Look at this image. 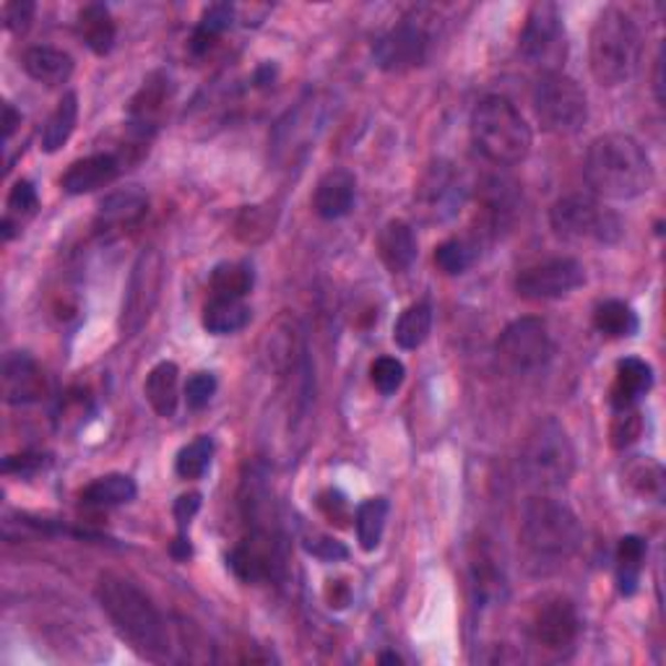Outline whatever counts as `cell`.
<instances>
[{"instance_id": "1", "label": "cell", "mask_w": 666, "mask_h": 666, "mask_svg": "<svg viewBox=\"0 0 666 666\" xmlns=\"http://www.w3.org/2000/svg\"><path fill=\"white\" fill-rule=\"evenodd\" d=\"M583 175L591 191L602 198L633 201L654 185V164L633 136L604 133L591 141Z\"/></svg>"}, {"instance_id": "2", "label": "cell", "mask_w": 666, "mask_h": 666, "mask_svg": "<svg viewBox=\"0 0 666 666\" xmlns=\"http://www.w3.org/2000/svg\"><path fill=\"white\" fill-rule=\"evenodd\" d=\"M97 599L120 638L136 654L149 662H162L170 654V635L166 625L151 599L139 586L118 576H103L97 583Z\"/></svg>"}, {"instance_id": "3", "label": "cell", "mask_w": 666, "mask_h": 666, "mask_svg": "<svg viewBox=\"0 0 666 666\" xmlns=\"http://www.w3.org/2000/svg\"><path fill=\"white\" fill-rule=\"evenodd\" d=\"M591 74L602 86L630 82L641 63V32L622 9H604L593 21L589 37Z\"/></svg>"}, {"instance_id": "4", "label": "cell", "mask_w": 666, "mask_h": 666, "mask_svg": "<svg viewBox=\"0 0 666 666\" xmlns=\"http://www.w3.org/2000/svg\"><path fill=\"white\" fill-rule=\"evenodd\" d=\"M472 139L492 164H520L531 151L534 136L524 115L505 97H484L472 112Z\"/></svg>"}, {"instance_id": "5", "label": "cell", "mask_w": 666, "mask_h": 666, "mask_svg": "<svg viewBox=\"0 0 666 666\" xmlns=\"http://www.w3.org/2000/svg\"><path fill=\"white\" fill-rule=\"evenodd\" d=\"M520 541L545 560H568L583 541L581 520L560 500L537 495L520 511Z\"/></svg>"}, {"instance_id": "6", "label": "cell", "mask_w": 666, "mask_h": 666, "mask_svg": "<svg viewBox=\"0 0 666 666\" xmlns=\"http://www.w3.org/2000/svg\"><path fill=\"white\" fill-rule=\"evenodd\" d=\"M520 474L534 490L557 492L565 490L576 474V448L568 430L555 417L541 419L526 436L520 451Z\"/></svg>"}, {"instance_id": "7", "label": "cell", "mask_w": 666, "mask_h": 666, "mask_svg": "<svg viewBox=\"0 0 666 666\" xmlns=\"http://www.w3.org/2000/svg\"><path fill=\"white\" fill-rule=\"evenodd\" d=\"M549 224H552L555 235L568 243L614 245L620 243L622 232H625L617 214L599 204L593 195L583 193L557 198L549 208Z\"/></svg>"}, {"instance_id": "8", "label": "cell", "mask_w": 666, "mask_h": 666, "mask_svg": "<svg viewBox=\"0 0 666 666\" xmlns=\"http://www.w3.org/2000/svg\"><path fill=\"white\" fill-rule=\"evenodd\" d=\"M534 112L549 133L576 136L589 120V103L576 78L557 71V74H541L534 86Z\"/></svg>"}, {"instance_id": "9", "label": "cell", "mask_w": 666, "mask_h": 666, "mask_svg": "<svg viewBox=\"0 0 666 666\" xmlns=\"http://www.w3.org/2000/svg\"><path fill=\"white\" fill-rule=\"evenodd\" d=\"M520 57L541 74H557L568 57V37H565V24L560 9L549 0L534 3L528 11L524 32L518 40Z\"/></svg>"}, {"instance_id": "10", "label": "cell", "mask_w": 666, "mask_h": 666, "mask_svg": "<svg viewBox=\"0 0 666 666\" xmlns=\"http://www.w3.org/2000/svg\"><path fill=\"white\" fill-rule=\"evenodd\" d=\"M162 277H164V264L162 256L154 248L143 250L139 260L133 264L130 271L126 300H122V313H120V331L126 336L139 333L147 321L154 313L159 289H162Z\"/></svg>"}, {"instance_id": "11", "label": "cell", "mask_w": 666, "mask_h": 666, "mask_svg": "<svg viewBox=\"0 0 666 666\" xmlns=\"http://www.w3.org/2000/svg\"><path fill=\"white\" fill-rule=\"evenodd\" d=\"M497 352L505 365L516 373L541 370L552 357L547 323L541 318H518L497 339Z\"/></svg>"}, {"instance_id": "12", "label": "cell", "mask_w": 666, "mask_h": 666, "mask_svg": "<svg viewBox=\"0 0 666 666\" xmlns=\"http://www.w3.org/2000/svg\"><path fill=\"white\" fill-rule=\"evenodd\" d=\"M581 620H578L576 604L562 593H547L531 610L528 633L547 651H565L578 638Z\"/></svg>"}, {"instance_id": "13", "label": "cell", "mask_w": 666, "mask_h": 666, "mask_svg": "<svg viewBox=\"0 0 666 666\" xmlns=\"http://www.w3.org/2000/svg\"><path fill=\"white\" fill-rule=\"evenodd\" d=\"M586 281L583 266L576 258H549L518 273L516 292L524 300H557Z\"/></svg>"}, {"instance_id": "14", "label": "cell", "mask_w": 666, "mask_h": 666, "mask_svg": "<svg viewBox=\"0 0 666 666\" xmlns=\"http://www.w3.org/2000/svg\"><path fill=\"white\" fill-rule=\"evenodd\" d=\"M427 47H430V34H427L422 19H404L375 42L373 55L378 68L388 74H404V71L425 63Z\"/></svg>"}, {"instance_id": "15", "label": "cell", "mask_w": 666, "mask_h": 666, "mask_svg": "<svg viewBox=\"0 0 666 666\" xmlns=\"http://www.w3.org/2000/svg\"><path fill=\"white\" fill-rule=\"evenodd\" d=\"M229 568L245 583H260L277 576L281 568V547L273 528H256L232 549Z\"/></svg>"}, {"instance_id": "16", "label": "cell", "mask_w": 666, "mask_h": 666, "mask_svg": "<svg viewBox=\"0 0 666 666\" xmlns=\"http://www.w3.org/2000/svg\"><path fill=\"white\" fill-rule=\"evenodd\" d=\"M3 398L9 404H34L45 396V375L40 365L24 352H13L3 359Z\"/></svg>"}, {"instance_id": "17", "label": "cell", "mask_w": 666, "mask_h": 666, "mask_svg": "<svg viewBox=\"0 0 666 666\" xmlns=\"http://www.w3.org/2000/svg\"><path fill=\"white\" fill-rule=\"evenodd\" d=\"M357 198V180L346 170H331L318 180L313 193L315 214L325 222H336L352 212Z\"/></svg>"}, {"instance_id": "18", "label": "cell", "mask_w": 666, "mask_h": 666, "mask_svg": "<svg viewBox=\"0 0 666 666\" xmlns=\"http://www.w3.org/2000/svg\"><path fill=\"white\" fill-rule=\"evenodd\" d=\"M120 164L112 154H92L78 159L65 170V175L61 178V185L65 193L71 195H84V193H94L99 187H107L118 178Z\"/></svg>"}, {"instance_id": "19", "label": "cell", "mask_w": 666, "mask_h": 666, "mask_svg": "<svg viewBox=\"0 0 666 666\" xmlns=\"http://www.w3.org/2000/svg\"><path fill=\"white\" fill-rule=\"evenodd\" d=\"M166 103H170V76L157 71V74H151L143 82L133 103H130V126H133L136 133H151L159 126V120H162Z\"/></svg>"}, {"instance_id": "20", "label": "cell", "mask_w": 666, "mask_h": 666, "mask_svg": "<svg viewBox=\"0 0 666 666\" xmlns=\"http://www.w3.org/2000/svg\"><path fill=\"white\" fill-rule=\"evenodd\" d=\"M21 65H24L29 78L45 86H61L74 74V57L50 45L29 47L21 57Z\"/></svg>"}, {"instance_id": "21", "label": "cell", "mask_w": 666, "mask_h": 666, "mask_svg": "<svg viewBox=\"0 0 666 666\" xmlns=\"http://www.w3.org/2000/svg\"><path fill=\"white\" fill-rule=\"evenodd\" d=\"M651 386H654V370H651L648 362L638 357H625L617 362V378L612 386V407L627 409L635 407L641 396H646Z\"/></svg>"}, {"instance_id": "22", "label": "cell", "mask_w": 666, "mask_h": 666, "mask_svg": "<svg viewBox=\"0 0 666 666\" xmlns=\"http://www.w3.org/2000/svg\"><path fill=\"white\" fill-rule=\"evenodd\" d=\"M378 250H380V260L386 264L388 271L394 273L407 271L417 258L415 229H411L407 222H398V219L388 222L386 227L380 229Z\"/></svg>"}, {"instance_id": "23", "label": "cell", "mask_w": 666, "mask_h": 666, "mask_svg": "<svg viewBox=\"0 0 666 666\" xmlns=\"http://www.w3.org/2000/svg\"><path fill=\"white\" fill-rule=\"evenodd\" d=\"M178 375L175 362H159L151 367L147 383H143V394H147L151 409L164 419L175 417L178 411Z\"/></svg>"}, {"instance_id": "24", "label": "cell", "mask_w": 666, "mask_h": 666, "mask_svg": "<svg viewBox=\"0 0 666 666\" xmlns=\"http://www.w3.org/2000/svg\"><path fill=\"white\" fill-rule=\"evenodd\" d=\"M78 34L94 55H107L115 45L112 13L103 3H86L78 11Z\"/></svg>"}, {"instance_id": "25", "label": "cell", "mask_w": 666, "mask_h": 666, "mask_svg": "<svg viewBox=\"0 0 666 666\" xmlns=\"http://www.w3.org/2000/svg\"><path fill=\"white\" fill-rule=\"evenodd\" d=\"M147 195L136 187H126V191H115L107 195V198L99 204V224L105 229H118V227H128V224H136L147 214Z\"/></svg>"}, {"instance_id": "26", "label": "cell", "mask_w": 666, "mask_h": 666, "mask_svg": "<svg viewBox=\"0 0 666 666\" xmlns=\"http://www.w3.org/2000/svg\"><path fill=\"white\" fill-rule=\"evenodd\" d=\"M250 323V308L243 300H224V297H212L204 308V329L216 336L243 331Z\"/></svg>"}, {"instance_id": "27", "label": "cell", "mask_w": 666, "mask_h": 666, "mask_svg": "<svg viewBox=\"0 0 666 666\" xmlns=\"http://www.w3.org/2000/svg\"><path fill=\"white\" fill-rule=\"evenodd\" d=\"M78 120V97L74 92L63 94V99L50 115L45 128H42V151L55 154L57 149H63L68 143L71 133H74Z\"/></svg>"}, {"instance_id": "28", "label": "cell", "mask_w": 666, "mask_h": 666, "mask_svg": "<svg viewBox=\"0 0 666 666\" xmlns=\"http://www.w3.org/2000/svg\"><path fill=\"white\" fill-rule=\"evenodd\" d=\"M432 331V308L427 302H417L404 310L398 315V321L394 325V342L401 346V350H419L427 342Z\"/></svg>"}, {"instance_id": "29", "label": "cell", "mask_w": 666, "mask_h": 666, "mask_svg": "<svg viewBox=\"0 0 666 666\" xmlns=\"http://www.w3.org/2000/svg\"><path fill=\"white\" fill-rule=\"evenodd\" d=\"M593 325L606 339H630L638 333V315L620 300H606L593 310Z\"/></svg>"}, {"instance_id": "30", "label": "cell", "mask_w": 666, "mask_h": 666, "mask_svg": "<svg viewBox=\"0 0 666 666\" xmlns=\"http://www.w3.org/2000/svg\"><path fill=\"white\" fill-rule=\"evenodd\" d=\"M136 497V482L126 474H107L94 480L82 492V500L92 508H110V505L130 503Z\"/></svg>"}, {"instance_id": "31", "label": "cell", "mask_w": 666, "mask_h": 666, "mask_svg": "<svg viewBox=\"0 0 666 666\" xmlns=\"http://www.w3.org/2000/svg\"><path fill=\"white\" fill-rule=\"evenodd\" d=\"M646 562V541L641 537H622L617 545V586L625 597H633L638 591V581Z\"/></svg>"}, {"instance_id": "32", "label": "cell", "mask_w": 666, "mask_h": 666, "mask_svg": "<svg viewBox=\"0 0 666 666\" xmlns=\"http://www.w3.org/2000/svg\"><path fill=\"white\" fill-rule=\"evenodd\" d=\"M388 520V500L386 497H370L359 505L357 513H354V526H357V539L359 547L365 552H373L378 549L380 539H383V528H386Z\"/></svg>"}, {"instance_id": "33", "label": "cell", "mask_w": 666, "mask_h": 666, "mask_svg": "<svg viewBox=\"0 0 666 666\" xmlns=\"http://www.w3.org/2000/svg\"><path fill=\"white\" fill-rule=\"evenodd\" d=\"M253 269L248 264H222L212 273V297L224 300H243L253 289Z\"/></svg>"}, {"instance_id": "34", "label": "cell", "mask_w": 666, "mask_h": 666, "mask_svg": "<svg viewBox=\"0 0 666 666\" xmlns=\"http://www.w3.org/2000/svg\"><path fill=\"white\" fill-rule=\"evenodd\" d=\"M232 17H235V9H232L229 3H216L212 9H206L204 17H201V24L195 26L193 32V40H191L193 55H204L206 50L214 45V40L222 37V34L232 26Z\"/></svg>"}, {"instance_id": "35", "label": "cell", "mask_w": 666, "mask_h": 666, "mask_svg": "<svg viewBox=\"0 0 666 666\" xmlns=\"http://www.w3.org/2000/svg\"><path fill=\"white\" fill-rule=\"evenodd\" d=\"M476 256V245L472 240H461V237H453V240L440 243L436 248V266L448 277H459V273H466L474 266Z\"/></svg>"}, {"instance_id": "36", "label": "cell", "mask_w": 666, "mask_h": 666, "mask_svg": "<svg viewBox=\"0 0 666 666\" xmlns=\"http://www.w3.org/2000/svg\"><path fill=\"white\" fill-rule=\"evenodd\" d=\"M214 455V440L208 436H198L193 443H187L183 451L178 453L175 472L180 480H201L206 474V469L212 466Z\"/></svg>"}, {"instance_id": "37", "label": "cell", "mask_w": 666, "mask_h": 666, "mask_svg": "<svg viewBox=\"0 0 666 666\" xmlns=\"http://www.w3.org/2000/svg\"><path fill=\"white\" fill-rule=\"evenodd\" d=\"M404 375H407V370H404L401 359H396V357H378L370 367L373 386L378 388L383 396L396 394V390L401 388Z\"/></svg>"}, {"instance_id": "38", "label": "cell", "mask_w": 666, "mask_h": 666, "mask_svg": "<svg viewBox=\"0 0 666 666\" xmlns=\"http://www.w3.org/2000/svg\"><path fill=\"white\" fill-rule=\"evenodd\" d=\"M643 432V417L635 407L617 409V417L612 422V445L614 448H627L641 438Z\"/></svg>"}, {"instance_id": "39", "label": "cell", "mask_w": 666, "mask_h": 666, "mask_svg": "<svg viewBox=\"0 0 666 666\" xmlns=\"http://www.w3.org/2000/svg\"><path fill=\"white\" fill-rule=\"evenodd\" d=\"M630 482L638 487L641 495L646 497H662V487H664V472L662 466L654 461H641L635 463L633 472H630Z\"/></svg>"}, {"instance_id": "40", "label": "cell", "mask_w": 666, "mask_h": 666, "mask_svg": "<svg viewBox=\"0 0 666 666\" xmlns=\"http://www.w3.org/2000/svg\"><path fill=\"white\" fill-rule=\"evenodd\" d=\"M216 394V378L212 373H195L185 383V401L191 409H204Z\"/></svg>"}, {"instance_id": "41", "label": "cell", "mask_w": 666, "mask_h": 666, "mask_svg": "<svg viewBox=\"0 0 666 666\" xmlns=\"http://www.w3.org/2000/svg\"><path fill=\"white\" fill-rule=\"evenodd\" d=\"M37 191H34V185L29 183V180H17L9 193V212L17 216H29L34 214V208H37Z\"/></svg>"}, {"instance_id": "42", "label": "cell", "mask_w": 666, "mask_h": 666, "mask_svg": "<svg viewBox=\"0 0 666 666\" xmlns=\"http://www.w3.org/2000/svg\"><path fill=\"white\" fill-rule=\"evenodd\" d=\"M34 19V3L32 0H13L3 9V21L6 29L13 34H24L29 24H32Z\"/></svg>"}, {"instance_id": "43", "label": "cell", "mask_w": 666, "mask_h": 666, "mask_svg": "<svg viewBox=\"0 0 666 666\" xmlns=\"http://www.w3.org/2000/svg\"><path fill=\"white\" fill-rule=\"evenodd\" d=\"M308 552L318 557V560H325V562H336V560H344L346 555V547L342 545V541L336 539H329V537H315V539H308L305 541Z\"/></svg>"}, {"instance_id": "44", "label": "cell", "mask_w": 666, "mask_h": 666, "mask_svg": "<svg viewBox=\"0 0 666 666\" xmlns=\"http://www.w3.org/2000/svg\"><path fill=\"white\" fill-rule=\"evenodd\" d=\"M318 505H321L325 518H331V524H333V520H336V524H344L346 516H350V508H346V497L336 490L323 492L321 500H318Z\"/></svg>"}, {"instance_id": "45", "label": "cell", "mask_w": 666, "mask_h": 666, "mask_svg": "<svg viewBox=\"0 0 666 666\" xmlns=\"http://www.w3.org/2000/svg\"><path fill=\"white\" fill-rule=\"evenodd\" d=\"M201 508V495L198 492H191V495H183L175 503V518H178V526L180 531H185V526L191 524V518L198 513Z\"/></svg>"}, {"instance_id": "46", "label": "cell", "mask_w": 666, "mask_h": 666, "mask_svg": "<svg viewBox=\"0 0 666 666\" xmlns=\"http://www.w3.org/2000/svg\"><path fill=\"white\" fill-rule=\"evenodd\" d=\"M32 466V469H37L40 466V459L37 455H13V459H9L6 461V472H26V469Z\"/></svg>"}, {"instance_id": "47", "label": "cell", "mask_w": 666, "mask_h": 666, "mask_svg": "<svg viewBox=\"0 0 666 666\" xmlns=\"http://www.w3.org/2000/svg\"><path fill=\"white\" fill-rule=\"evenodd\" d=\"M21 122V115L13 110L11 105H6L3 107V139L9 141L11 136H13V130H17V126Z\"/></svg>"}, {"instance_id": "48", "label": "cell", "mask_w": 666, "mask_h": 666, "mask_svg": "<svg viewBox=\"0 0 666 666\" xmlns=\"http://www.w3.org/2000/svg\"><path fill=\"white\" fill-rule=\"evenodd\" d=\"M662 68H664V53H662V50H658V55H656V76H654V89H656V99H658V103H664Z\"/></svg>"}, {"instance_id": "49", "label": "cell", "mask_w": 666, "mask_h": 666, "mask_svg": "<svg viewBox=\"0 0 666 666\" xmlns=\"http://www.w3.org/2000/svg\"><path fill=\"white\" fill-rule=\"evenodd\" d=\"M380 664H401V656H396V654H383V656H380Z\"/></svg>"}]
</instances>
